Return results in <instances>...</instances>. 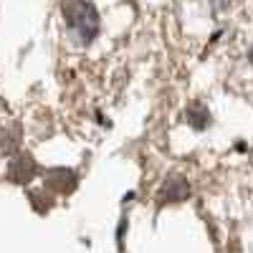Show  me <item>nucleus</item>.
I'll return each instance as SVG.
<instances>
[{"mask_svg": "<svg viewBox=\"0 0 253 253\" xmlns=\"http://www.w3.org/2000/svg\"><path fill=\"white\" fill-rule=\"evenodd\" d=\"M61 15L76 43L89 46L99 36V13L89 0H63Z\"/></svg>", "mask_w": 253, "mask_h": 253, "instance_id": "f257e3e1", "label": "nucleus"}, {"mask_svg": "<svg viewBox=\"0 0 253 253\" xmlns=\"http://www.w3.org/2000/svg\"><path fill=\"white\" fill-rule=\"evenodd\" d=\"M76 185H79V177H76L74 170H69V167H53V170H46V175H43V187L51 195L74 193Z\"/></svg>", "mask_w": 253, "mask_h": 253, "instance_id": "f03ea898", "label": "nucleus"}, {"mask_svg": "<svg viewBox=\"0 0 253 253\" xmlns=\"http://www.w3.org/2000/svg\"><path fill=\"white\" fill-rule=\"evenodd\" d=\"M36 172H38V165H36V160H33L31 155H26V152H18V155L10 160V165H8V180L15 182V185H28V182L36 177Z\"/></svg>", "mask_w": 253, "mask_h": 253, "instance_id": "7ed1b4c3", "label": "nucleus"}, {"mask_svg": "<svg viewBox=\"0 0 253 253\" xmlns=\"http://www.w3.org/2000/svg\"><path fill=\"white\" fill-rule=\"evenodd\" d=\"M190 198V182L182 175H170L160 187V203H182Z\"/></svg>", "mask_w": 253, "mask_h": 253, "instance_id": "20e7f679", "label": "nucleus"}, {"mask_svg": "<svg viewBox=\"0 0 253 253\" xmlns=\"http://www.w3.org/2000/svg\"><path fill=\"white\" fill-rule=\"evenodd\" d=\"M20 137H23V132H20V124H3L0 126V155H10L15 152L20 147Z\"/></svg>", "mask_w": 253, "mask_h": 253, "instance_id": "39448f33", "label": "nucleus"}, {"mask_svg": "<svg viewBox=\"0 0 253 253\" xmlns=\"http://www.w3.org/2000/svg\"><path fill=\"white\" fill-rule=\"evenodd\" d=\"M185 119H187V124L193 126V129H208V124H210V112H208L205 104L193 101V104L187 107V112H185Z\"/></svg>", "mask_w": 253, "mask_h": 253, "instance_id": "423d86ee", "label": "nucleus"}, {"mask_svg": "<svg viewBox=\"0 0 253 253\" xmlns=\"http://www.w3.org/2000/svg\"><path fill=\"white\" fill-rule=\"evenodd\" d=\"M28 200H31V205L38 210V213H46V210L53 208V195L48 193L46 187H41V190H28Z\"/></svg>", "mask_w": 253, "mask_h": 253, "instance_id": "0eeeda50", "label": "nucleus"}, {"mask_svg": "<svg viewBox=\"0 0 253 253\" xmlns=\"http://www.w3.org/2000/svg\"><path fill=\"white\" fill-rule=\"evenodd\" d=\"M230 3H233V0H213V5H215V8H228Z\"/></svg>", "mask_w": 253, "mask_h": 253, "instance_id": "6e6552de", "label": "nucleus"}]
</instances>
